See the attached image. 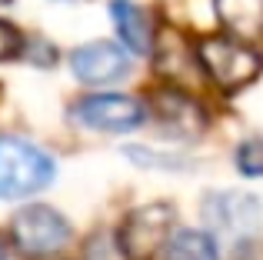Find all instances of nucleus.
<instances>
[{"label": "nucleus", "instance_id": "obj_1", "mask_svg": "<svg viewBox=\"0 0 263 260\" xmlns=\"http://www.w3.org/2000/svg\"><path fill=\"white\" fill-rule=\"evenodd\" d=\"M57 167L47 150L17 134L0 137V200H20L53 180Z\"/></svg>", "mask_w": 263, "mask_h": 260}, {"label": "nucleus", "instance_id": "obj_2", "mask_svg": "<svg viewBox=\"0 0 263 260\" xmlns=\"http://www.w3.org/2000/svg\"><path fill=\"white\" fill-rule=\"evenodd\" d=\"M200 64L213 77V84H220L223 90L250 84L260 73V53L243 47V40L233 37H210L200 44Z\"/></svg>", "mask_w": 263, "mask_h": 260}, {"label": "nucleus", "instance_id": "obj_3", "mask_svg": "<svg viewBox=\"0 0 263 260\" xmlns=\"http://www.w3.org/2000/svg\"><path fill=\"white\" fill-rule=\"evenodd\" d=\"M174 227V210L167 203H147L134 210L120 230V250L127 260H150L170 244Z\"/></svg>", "mask_w": 263, "mask_h": 260}, {"label": "nucleus", "instance_id": "obj_4", "mask_svg": "<svg viewBox=\"0 0 263 260\" xmlns=\"http://www.w3.org/2000/svg\"><path fill=\"white\" fill-rule=\"evenodd\" d=\"M13 244L27 257L57 254L70 244V224L50 207H24L13 217Z\"/></svg>", "mask_w": 263, "mask_h": 260}, {"label": "nucleus", "instance_id": "obj_5", "mask_svg": "<svg viewBox=\"0 0 263 260\" xmlns=\"http://www.w3.org/2000/svg\"><path fill=\"white\" fill-rule=\"evenodd\" d=\"M203 217L210 234H223V237H250L257 234L263 210L260 200L253 194H243V190H220V194H210L203 203Z\"/></svg>", "mask_w": 263, "mask_h": 260}, {"label": "nucleus", "instance_id": "obj_6", "mask_svg": "<svg viewBox=\"0 0 263 260\" xmlns=\"http://www.w3.org/2000/svg\"><path fill=\"white\" fill-rule=\"evenodd\" d=\"M147 110L143 104H137L134 97H123V94H93L84 97L73 107V120L93 130H110V134H123V130H134L143 124Z\"/></svg>", "mask_w": 263, "mask_h": 260}, {"label": "nucleus", "instance_id": "obj_7", "mask_svg": "<svg viewBox=\"0 0 263 260\" xmlns=\"http://www.w3.org/2000/svg\"><path fill=\"white\" fill-rule=\"evenodd\" d=\"M70 70L77 80H84L90 87H110L117 80H123L130 73V60L110 40H93L73 50L70 57Z\"/></svg>", "mask_w": 263, "mask_h": 260}, {"label": "nucleus", "instance_id": "obj_8", "mask_svg": "<svg viewBox=\"0 0 263 260\" xmlns=\"http://www.w3.org/2000/svg\"><path fill=\"white\" fill-rule=\"evenodd\" d=\"M110 17H114V24H117L120 40L134 53L147 57V53L154 50V30H150V24H147V13L137 4H130V0H110Z\"/></svg>", "mask_w": 263, "mask_h": 260}, {"label": "nucleus", "instance_id": "obj_9", "mask_svg": "<svg viewBox=\"0 0 263 260\" xmlns=\"http://www.w3.org/2000/svg\"><path fill=\"white\" fill-rule=\"evenodd\" d=\"M217 17L227 30L237 37H257L263 33V0H213Z\"/></svg>", "mask_w": 263, "mask_h": 260}, {"label": "nucleus", "instance_id": "obj_10", "mask_svg": "<svg viewBox=\"0 0 263 260\" xmlns=\"http://www.w3.org/2000/svg\"><path fill=\"white\" fill-rule=\"evenodd\" d=\"M163 260H220V250L206 230H177L163 247Z\"/></svg>", "mask_w": 263, "mask_h": 260}, {"label": "nucleus", "instance_id": "obj_11", "mask_svg": "<svg viewBox=\"0 0 263 260\" xmlns=\"http://www.w3.org/2000/svg\"><path fill=\"white\" fill-rule=\"evenodd\" d=\"M237 170L243 177H263V137H250L237 147Z\"/></svg>", "mask_w": 263, "mask_h": 260}, {"label": "nucleus", "instance_id": "obj_12", "mask_svg": "<svg viewBox=\"0 0 263 260\" xmlns=\"http://www.w3.org/2000/svg\"><path fill=\"white\" fill-rule=\"evenodd\" d=\"M20 47H24L20 30L13 24H7V20H0V60H13L20 53Z\"/></svg>", "mask_w": 263, "mask_h": 260}, {"label": "nucleus", "instance_id": "obj_13", "mask_svg": "<svg viewBox=\"0 0 263 260\" xmlns=\"http://www.w3.org/2000/svg\"><path fill=\"white\" fill-rule=\"evenodd\" d=\"M0 260H7V247H4V244H0Z\"/></svg>", "mask_w": 263, "mask_h": 260}, {"label": "nucleus", "instance_id": "obj_14", "mask_svg": "<svg viewBox=\"0 0 263 260\" xmlns=\"http://www.w3.org/2000/svg\"><path fill=\"white\" fill-rule=\"evenodd\" d=\"M0 4H10V0H0Z\"/></svg>", "mask_w": 263, "mask_h": 260}]
</instances>
